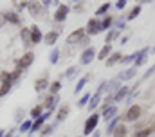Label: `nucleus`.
Segmentation results:
<instances>
[{
  "label": "nucleus",
  "mask_w": 155,
  "mask_h": 137,
  "mask_svg": "<svg viewBox=\"0 0 155 137\" xmlns=\"http://www.w3.org/2000/svg\"><path fill=\"white\" fill-rule=\"evenodd\" d=\"M97 123H99V114H92L87 121H85V128H83V134L85 135H90L96 128H97Z\"/></svg>",
  "instance_id": "nucleus-1"
},
{
  "label": "nucleus",
  "mask_w": 155,
  "mask_h": 137,
  "mask_svg": "<svg viewBox=\"0 0 155 137\" xmlns=\"http://www.w3.org/2000/svg\"><path fill=\"white\" fill-rule=\"evenodd\" d=\"M141 117V106L139 105H134L128 108V112L124 114V121H135Z\"/></svg>",
  "instance_id": "nucleus-2"
},
{
  "label": "nucleus",
  "mask_w": 155,
  "mask_h": 137,
  "mask_svg": "<svg viewBox=\"0 0 155 137\" xmlns=\"http://www.w3.org/2000/svg\"><path fill=\"white\" fill-rule=\"evenodd\" d=\"M33 60H35V54H33V52L24 54V56L18 60V68H20V70H22V68H27L31 63H33Z\"/></svg>",
  "instance_id": "nucleus-3"
},
{
  "label": "nucleus",
  "mask_w": 155,
  "mask_h": 137,
  "mask_svg": "<svg viewBox=\"0 0 155 137\" xmlns=\"http://www.w3.org/2000/svg\"><path fill=\"white\" fill-rule=\"evenodd\" d=\"M67 15H69V5H60L58 7V11H56V15H54V20L56 22H63L65 18H67Z\"/></svg>",
  "instance_id": "nucleus-4"
},
{
  "label": "nucleus",
  "mask_w": 155,
  "mask_h": 137,
  "mask_svg": "<svg viewBox=\"0 0 155 137\" xmlns=\"http://www.w3.org/2000/svg\"><path fill=\"white\" fill-rule=\"evenodd\" d=\"M116 114H117V106L116 105H110V106L105 108V112H103V119H105V121H110V119H114Z\"/></svg>",
  "instance_id": "nucleus-5"
},
{
  "label": "nucleus",
  "mask_w": 155,
  "mask_h": 137,
  "mask_svg": "<svg viewBox=\"0 0 155 137\" xmlns=\"http://www.w3.org/2000/svg\"><path fill=\"white\" fill-rule=\"evenodd\" d=\"M47 114H49V112H47ZM47 114H45V115H40L38 119H36V121L33 123V126H31V134L38 132V130H40V126H43V123H45V117H47Z\"/></svg>",
  "instance_id": "nucleus-6"
},
{
  "label": "nucleus",
  "mask_w": 155,
  "mask_h": 137,
  "mask_svg": "<svg viewBox=\"0 0 155 137\" xmlns=\"http://www.w3.org/2000/svg\"><path fill=\"white\" fill-rule=\"evenodd\" d=\"M81 38H83V29H78V31H74L67 38V42L69 43H76V42H81Z\"/></svg>",
  "instance_id": "nucleus-7"
},
{
  "label": "nucleus",
  "mask_w": 155,
  "mask_h": 137,
  "mask_svg": "<svg viewBox=\"0 0 155 137\" xmlns=\"http://www.w3.org/2000/svg\"><path fill=\"white\" fill-rule=\"evenodd\" d=\"M153 132H155V125H153V126H150V128H143V130L135 132V134H134V137H150Z\"/></svg>",
  "instance_id": "nucleus-8"
},
{
  "label": "nucleus",
  "mask_w": 155,
  "mask_h": 137,
  "mask_svg": "<svg viewBox=\"0 0 155 137\" xmlns=\"http://www.w3.org/2000/svg\"><path fill=\"white\" fill-rule=\"evenodd\" d=\"M94 56H96V51H94L92 47H90V49H87V51L83 52V58H81V63H88V62H90V60H92Z\"/></svg>",
  "instance_id": "nucleus-9"
},
{
  "label": "nucleus",
  "mask_w": 155,
  "mask_h": 137,
  "mask_svg": "<svg viewBox=\"0 0 155 137\" xmlns=\"http://www.w3.org/2000/svg\"><path fill=\"white\" fill-rule=\"evenodd\" d=\"M99 25H101L99 22L90 20V22H88V33H90V34H97L99 31H101V27H99Z\"/></svg>",
  "instance_id": "nucleus-10"
},
{
  "label": "nucleus",
  "mask_w": 155,
  "mask_h": 137,
  "mask_svg": "<svg viewBox=\"0 0 155 137\" xmlns=\"http://www.w3.org/2000/svg\"><path fill=\"white\" fill-rule=\"evenodd\" d=\"M40 40H41V33H40V29L36 25H33V29H31V42L33 43H38Z\"/></svg>",
  "instance_id": "nucleus-11"
},
{
  "label": "nucleus",
  "mask_w": 155,
  "mask_h": 137,
  "mask_svg": "<svg viewBox=\"0 0 155 137\" xmlns=\"http://www.w3.org/2000/svg\"><path fill=\"white\" fill-rule=\"evenodd\" d=\"M47 87H49V81H47L45 78H41V79H38V81L35 83V90H36V92H41V90H45Z\"/></svg>",
  "instance_id": "nucleus-12"
},
{
  "label": "nucleus",
  "mask_w": 155,
  "mask_h": 137,
  "mask_svg": "<svg viewBox=\"0 0 155 137\" xmlns=\"http://www.w3.org/2000/svg\"><path fill=\"white\" fill-rule=\"evenodd\" d=\"M67 115H69V105H63V106H60V110H58V121H63V119H67Z\"/></svg>",
  "instance_id": "nucleus-13"
},
{
  "label": "nucleus",
  "mask_w": 155,
  "mask_h": 137,
  "mask_svg": "<svg viewBox=\"0 0 155 137\" xmlns=\"http://www.w3.org/2000/svg\"><path fill=\"white\" fill-rule=\"evenodd\" d=\"M128 134V128L124 125H117V128L114 130V137H124Z\"/></svg>",
  "instance_id": "nucleus-14"
},
{
  "label": "nucleus",
  "mask_w": 155,
  "mask_h": 137,
  "mask_svg": "<svg viewBox=\"0 0 155 137\" xmlns=\"http://www.w3.org/2000/svg\"><path fill=\"white\" fill-rule=\"evenodd\" d=\"M56 40H58V33L56 31H51V33H47V36H45V43H49V45L56 43Z\"/></svg>",
  "instance_id": "nucleus-15"
},
{
  "label": "nucleus",
  "mask_w": 155,
  "mask_h": 137,
  "mask_svg": "<svg viewBox=\"0 0 155 137\" xmlns=\"http://www.w3.org/2000/svg\"><path fill=\"white\" fill-rule=\"evenodd\" d=\"M119 60H121V52H114V54H110V58L107 60V65L112 67V65H116Z\"/></svg>",
  "instance_id": "nucleus-16"
},
{
  "label": "nucleus",
  "mask_w": 155,
  "mask_h": 137,
  "mask_svg": "<svg viewBox=\"0 0 155 137\" xmlns=\"http://www.w3.org/2000/svg\"><path fill=\"white\" fill-rule=\"evenodd\" d=\"M108 54H110V45L107 43V45H105V47H103V49L99 51L97 58H99V60H107V56H108Z\"/></svg>",
  "instance_id": "nucleus-17"
},
{
  "label": "nucleus",
  "mask_w": 155,
  "mask_h": 137,
  "mask_svg": "<svg viewBox=\"0 0 155 137\" xmlns=\"http://www.w3.org/2000/svg\"><path fill=\"white\" fill-rule=\"evenodd\" d=\"M29 9H31V15H33V16H41V13H40V5H38V4L31 2V4H29Z\"/></svg>",
  "instance_id": "nucleus-18"
},
{
  "label": "nucleus",
  "mask_w": 155,
  "mask_h": 137,
  "mask_svg": "<svg viewBox=\"0 0 155 137\" xmlns=\"http://www.w3.org/2000/svg\"><path fill=\"white\" fill-rule=\"evenodd\" d=\"M4 20H9V22H13V24H18V22H20V18H18L15 13H5V15H4Z\"/></svg>",
  "instance_id": "nucleus-19"
},
{
  "label": "nucleus",
  "mask_w": 155,
  "mask_h": 137,
  "mask_svg": "<svg viewBox=\"0 0 155 137\" xmlns=\"http://www.w3.org/2000/svg\"><path fill=\"white\" fill-rule=\"evenodd\" d=\"M41 110H43V106H41V105L35 106V108L31 110V117H33V119H38L40 115H41Z\"/></svg>",
  "instance_id": "nucleus-20"
},
{
  "label": "nucleus",
  "mask_w": 155,
  "mask_h": 137,
  "mask_svg": "<svg viewBox=\"0 0 155 137\" xmlns=\"http://www.w3.org/2000/svg\"><path fill=\"white\" fill-rule=\"evenodd\" d=\"M60 89H61V83H60V81H54V83H52V85H51V89H49V92H51V94H54V96H56V94H58V92H60Z\"/></svg>",
  "instance_id": "nucleus-21"
},
{
  "label": "nucleus",
  "mask_w": 155,
  "mask_h": 137,
  "mask_svg": "<svg viewBox=\"0 0 155 137\" xmlns=\"http://www.w3.org/2000/svg\"><path fill=\"white\" fill-rule=\"evenodd\" d=\"M126 92H128V87H123V89H121V90H119V92L116 94V98H114V99H116V101H121V99H124Z\"/></svg>",
  "instance_id": "nucleus-22"
},
{
  "label": "nucleus",
  "mask_w": 155,
  "mask_h": 137,
  "mask_svg": "<svg viewBox=\"0 0 155 137\" xmlns=\"http://www.w3.org/2000/svg\"><path fill=\"white\" fill-rule=\"evenodd\" d=\"M97 105H99V94H96V96H94V98H92V99L88 101V108L92 110V108H96Z\"/></svg>",
  "instance_id": "nucleus-23"
},
{
  "label": "nucleus",
  "mask_w": 155,
  "mask_h": 137,
  "mask_svg": "<svg viewBox=\"0 0 155 137\" xmlns=\"http://www.w3.org/2000/svg\"><path fill=\"white\" fill-rule=\"evenodd\" d=\"M134 74H135V68H128L126 72H123V74H121V79H130Z\"/></svg>",
  "instance_id": "nucleus-24"
},
{
  "label": "nucleus",
  "mask_w": 155,
  "mask_h": 137,
  "mask_svg": "<svg viewBox=\"0 0 155 137\" xmlns=\"http://www.w3.org/2000/svg\"><path fill=\"white\" fill-rule=\"evenodd\" d=\"M85 83H87V76H85V78H81V79H79V83H78L76 85V90H74V92H79V90H83V87H85Z\"/></svg>",
  "instance_id": "nucleus-25"
},
{
  "label": "nucleus",
  "mask_w": 155,
  "mask_h": 137,
  "mask_svg": "<svg viewBox=\"0 0 155 137\" xmlns=\"http://www.w3.org/2000/svg\"><path fill=\"white\" fill-rule=\"evenodd\" d=\"M108 9H110V4L107 2V4H103V5H101V7L97 9V13H96V15H105V13H107Z\"/></svg>",
  "instance_id": "nucleus-26"
},
{
  "label": "nucleus",
  "mask_w": 155,
  "mask_h": 137,
  "mask_svg": "<svg viewBox=\"0 0 155 137\" xmlns=\"http://www.w3.org/2000/svg\"><path fill=\"white\" fill-rule=\"evenodd\" d=\"M117 128V119H112V123H110V126L107 128V134H114V130Z\"/></svg>",
  "instance_id": "nucleus-27"
},
{
  "label": "nucleus",
  "mask_w": 155,
  "mask_h": 137,
  "mask_svg": "<svg viewBox=\"0 0 155 137\" xmlns=\"http://www.w3.org/2000/svg\"><path fill=\"white\" fill-rule=\"evenodd\" d=\"M139 13H141V5H135V7L132 9V13H130V16H128V18L132 20V18H135V16H137Z\"/></svg>",
  "instance_id": "nucleus-28"
},
{
  "label": "nucleus",
  "mask_w": 155,
  "mask_h": 137,
  "mask_svg": "<svg viewBox=\"0 0 155 137\" xmlns=\"http://www.w3.org/2000/svg\"><path fill=\"white\" fill-rule=\"evenodd\" d=\"M31 126H33V125H31V121H25V123L22 125L20 132H22V134H25V132H29V128H31Z\"/></svg>",
  "instance_id": "nucleus-29"
},
{
  "label": "nucleus",
  "mask_w": 155,
  "mask_h": 137,
  "mask_svg": "<svg viewBox=\"0 0 155 137\" xmlns=\"http://www.w3.org/2000/svg\"><path fill=\"white\" fill-rule=\"evenodd\" d=\"M88 101H90V96H88V94H85V96L79 99V106H85V105H88Z\"/></svg>",
  "instance_id": "nucleus-30"
},
{
  "label": "nucleus",
  "mask_w": 155,
  "mask_h": 137,
  "mask_svg": "<svg viewBox=\"0 0 155 137\" xmlns=\"http://www.w3.org/2000/svg\"><path fill=\"white\" fill-rule=\"evenodd\" d=\"M110 24H112V18H107V20L101 24V29H108V27H110Z\"/></svg>",
  "instance_id": "nucleus-31"
},
{
  "label": "nucleus",
  "mask_w": 155,
  "mask_h": 137,
  "mask_svg": "<svg viewBox=\"0 0 155 137\" xmlns=\"http://www.w3.org/2000/svg\"><path fill=\"white\" fill-rule=\"evenodd\" d=\"M51 132H52V126H45V130H41V135H47Z\"/></svg>",
  "instance_id": "nucleus-32"
},
{
  "label": "nucleus",
  "mask_w": 155,
  "mask_h": 137,
  "mask_svg": "<svg viewBox=\"0 0 155 137\" xmlns=\"http://www.w3.org/2000/svg\"><path fill=\"white\" fill-rule=\"evenodd\" d=\"M56 60H58V51H54V52H52V60H51V62H52V63H56Z\"/></svg>",
  "instance_id": "nucleus-33"
},
{
  "label": "nucleus",
  "mask_w": 155,
  "mask_h": 137,
  "mask_svg": "<svg viewBox=\"0 0 155 137\" xmlns=\"http://www.w3.org/2000/svg\"><path fill=\"white\" fill-rule=\"evenodd\" d=\"M124 4H126V0H119V2H117V7H119V9H123V7H124Z\"/></svg>",
  "instance_id": "nucleus-34"
},
{
  "label": "nucleus",
  "mask_w": 155,
  "mask_h": 137,
  "mask_svg": "<svg viewBox=\"0 0 155 137\" xmlns=\"http://www.w3.org/2000/svg\"><path fill=\"white\" fill-rule=\"evenodd\" d=\"M51 2H52V0H41V4H43V5H47V4H51Z\"/></svg>",
  "instance_id": "nucleus-35"
},
{
  "label": "nucleus",
  "mask_w": 155,
  "mask_h": 137,
  "mask_svg": "<svg viewBox=\"0 0 155 137\" xmlns=\"http://www.w3.org/2000/svg\"><path fill=\"white\" fill-rule=\"evenodd\" d=\"M92 137H99V132H96V134H94Z\"/></svg>",
  "instance_id": "nucleus-36"
},
{
  "label": "nucleus",
  "mask_w": 155,
  "mask_h": 137,
  "mask_svg": "<svg viewBox=\"0 0 155 137\" xmlns=\"http://www.w3.org/2000/svg\"><path fill=\"white\" fill-rule=\"evenodd\" d=\"M0 137H4V130H0Z\"/></svg>",
  "instance_id": "nucleus-37"
}]
</instances>
